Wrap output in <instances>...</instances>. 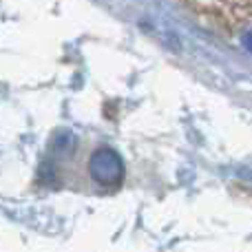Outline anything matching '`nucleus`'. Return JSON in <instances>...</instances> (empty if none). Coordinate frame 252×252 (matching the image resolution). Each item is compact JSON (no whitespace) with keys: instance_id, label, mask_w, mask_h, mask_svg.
Listing matches in <instances>:
<instances>
[{"instance_id":"obj_1","label":"nucleus","mask_w":252,"mask_h":252,"mask_svg":"<svg viewBox=\"0 0 252 252\" xmlns=\"http://www.w3.org/2000/svg\"><path fill=\"white\" fill-rule=\"evenodd\" d=\"M66 184L75 190L113 192L124 182V164L120 155L106 144L87 142L73 151L71 164L64 166Z\"/></svg>"}]
</instances>
